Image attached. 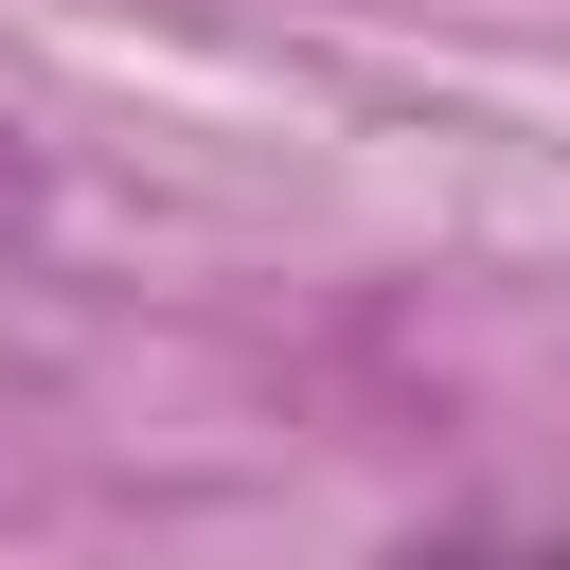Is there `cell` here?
<instances>
[{
    "mask_svg": "<svg viewBox=\"0 0 570 570\" xmlns=\"http://www.w3.org/2000/svg\"><path fill=\"white\" fill-rule=\"evenodd\" d=\"M392 570H552V552H517V534H445V552H392Z\"/></svg>",
    "mask_w": 570,
    "mask_h": 570,
    "instance_id": "1",
    "label": "cell"
},
{
    "mask_svg": "<svg viewBox=\"0 0 570 570\" xmlns=\"http://www.w3.org/2000/svg\"><path fill=\"white\" fill-rule=\"evenodd\" d=\"M36 214H53V178H36V142H0V249H18Z\"/></svg>",
    "mask_w": 570,
    "mask_h": 570,
    "instance_id": "2",
    "label": "cell"
}]
</instances>
